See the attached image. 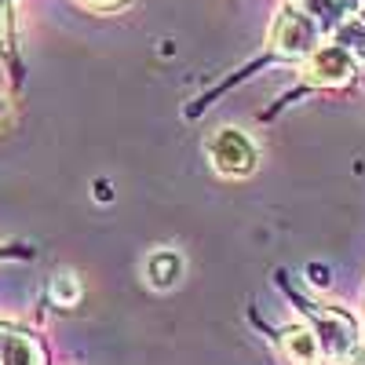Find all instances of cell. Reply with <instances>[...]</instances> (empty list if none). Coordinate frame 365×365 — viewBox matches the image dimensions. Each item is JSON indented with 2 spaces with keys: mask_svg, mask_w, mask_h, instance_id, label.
Segmentation results:
<instances>
[{
  "mask_svg": "<svg viewBox=\"0 0 365 365\" xmlns=\"http://www.w3.org/2000/svg\"><path fill=\"white\" fill-rule=\"evenodd\" d=\"M318 37H322L318 19L303 11L296 0H285L270 26V51L282 58H307L318 48Z\"/></svg>",
  "mask_w": 365,
  "mask_h": 365,
  "instance_id": "cell-1",
  "label": "cell"
},
{
  "mask_svg": "<svg viewBox=\"0 0 365 365\" xmlns=\"http://www.w3.org/2000/svg\"><path fill=\"white\" fill-rule=\"evenodd\" d=\"M208 161L220 175L227 179H241L256 168V146L245 132L237 128H220L216 135L208 139Z\"/></svg>",
  "mask_w": 365,
  "mask_h": 365,
  "instance_id": "cell-2",
  "label": "cell"
},
{
  "mask_svg": "<svg viewBox=\"0 0 365 365\" xmlns=\"http://www.w3.org/2000/svg\"><path fill=\"white\" fill-rule=\"evenodd\" d=\"M358 63L351 58V51L336 41V44H318L307 58H303V81L314 88H340L354 77Z\"/></svg>",
  "mask_w": 365,
  "mask_h": 365,
  "instance_id": "cell-3",
  "label": "cell"
},
{
  "mask_svg": "<svg viewBox=\"0 0 365 365\" xmlns=\"http://www.w3.org/2000/svg\"><path fill=\"white\" fill-rule=\"evenodd\" d=\"M311 318H314V325H318V340H322L325 354L347 358V354L358 347V325H354L344 311H336V307L314 311V307H311Z\"/></svg>",
  "mask_w": 365,
  "mask_h": 365,
  "instance_id": "cell-4",
  "label": "cell"
},
{
  "mask_svg": "<svg viewBox=\"0 0 365 365\" xmlns=\"http://www.w3.org/2000/svg\"><path fill=\"white\" fill-rule=\"evenodd\" d=\"M282 351L292 365H322V358H325V347L318 340V332L303 329V325H289L282 332Z\"/></svg>",
  "mask_w": 365,
  "mask_h": 365,
  "instance_id": "cell-5",
  "label": "cell"
},
{
  "mask_svg": "<svg viewBox=\"0 0 365 365\" xmlns=\"http://www.w3.org/2000/svg\"><path fill=\"white\" fill-rule=\"evenodd\" d=\"M182 278V256L175 249H158L146 259V282L154 289H172Z\"/></svg>",
  "mask_w": 365,
  "mask_h": 365,
  "instance_id": "cell-6",
  "label": "cell"
},
{
  "mask_svg": "<svg viewBox=\"0 0 365 365\" xmlns=\"http://www.w3.org/2000/svg\"><path fill=\"white\" fill-rule=\"evenodd\" d=\"M296 4L307 11V15H314L322 29L344 22V0H296Z\"/></svg>",
  "mask_w": 365,
  "mask_h": 365,
  "instance_id": "cell-7",
  "label": "cell"
},
{
  "mask_svg": "<svg viewBox=\"0 0 365 365\" xmlns=\"http://www.w3.org/2000/svg\"><path fill=\"white\" fill-rule=\"evenodd\" d=\"M51 299L58 303V307H73V303L81 299V282L73 278V274H55L51 278Z\"/></svg>",
  "mask_w": 365,
  "mask_h": 365,
  "instance_id": "cell-8",
  "label": "cell"
},
{
  "mask_svg": "<svg viewBox=\"0 0 365 365\" xmlns=\"http://www.w3.org/2000/svg\"><path fill=\"white\" fill-rule=\"evenodd\" d=\"M11 48V4L0 0V51Z\"/></svg>",
  "mask_w": 365,
  "mask_h": 365,
  "instance_id": "cell-9",
  "label": "cell"
},
{
  "mask_svg": "<svg viewBox=\"0 0 365 365\" xmlns=\"http://www.w3.org/2000/svg\"><path fill=\"white\" fill-rule=\"evenodd\" d=\"M84 8H96V11H113V8H125L128 0H77Z\"/></svg>",
  "mask_w": 365,
  "mask_h": 365,
  "instance_id": "cell-10",
  "label": "cell"
},
{
  "mask_svg": "<svg viewBox=\"0 0 365 365\" xmlns=\"http://www.w3.org/2000/svg\"><path fill=\"white\" fill-rule=\"evenodd\" d=\"M4 113H8V103H4V96H0V120H4Z\"/></svg>",
  "mask_w": 365,
  "mask_h": 365,
  "instance_id": "cell-11",
  "label": "cell"
}]
</instances>
